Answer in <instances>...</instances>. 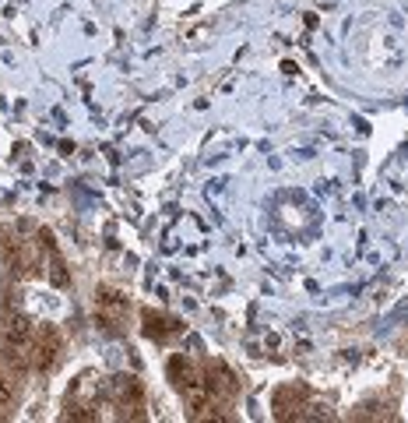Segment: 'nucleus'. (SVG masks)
<instances>
[{"instance_id":"obj_6","label":"nucleus","mask_w":408,"mask_h":423,"mask_svg":"<svg viewBox=\"0 0 408 423\" xmlns=\"http://www.w3.org/2000/svg\"><path fill=\"white\" fill-rule=\"evenodd\" d=\"M99 307H102V314H113V317H124L127 314V300L116 293V289H99Z\"/></svg>"},{"instance_id":"obj_1","label":"nucleus","mask_w":408,"mask_h":423,"mask_svg":"<svg viewBox=\"0 0 408 423\" xmlns=\"http://www.w3.org/2000/svg\"><path fill=\"white\" fill-rule=\"evenodd\" d=\"M208 370V378H204V385H208V392H211V399H232L236 395V378L225 370V363H208L204 367Z\"/></svg>"},{"instance_id":"obj_4","label":"nucleus","mask_w":408,"mask_h":423,"mask_svg":"<svg viewBox=\"0 0 408 423\" xmlns=\"http://www.w3.org/2000/svg\"><path fill=\"white\" fill-rule=\"evenodd\" d=\"M0 335H4V342H11V346H28V339H32V328H28V321L22 314H11L4 325H0Z\"/></svg>"},{"instance_id":"obj_2","label":"nucleus","mask_w":408,"mask_h":423,"mask_svg":"<svg viewBox=\"0 0 408 423\" xmlns=\"http://www.w3.org/2000/svg\"><path fill=\"white\" fill-rule=\"evenodd\" d=\"M32 353H35V370H49L56 363V353H60V335H56L53 328H42Z\"/></svg>"},{"instance_id":"obj_3","label":"nucleus","mask_w":408,"mask_h":423,"mask_svg":"<svg viewBox=\"0 0 408 423\" xmlns=\"http://www.w3.org/2000/svg\"><path fill=\"white\" fill-rule=\"evenodd\" d=\"M109 395L120 402V406H134V402L141 399V381H138L134 374H116V378L109 381Z\"/></svg>"},{"instance_id":"obj_7","label":"nucleus","mask_w":408,"mask_h":423,"mask_svg":"<svg viewBox=\"0 0 408 423\" xmlns=\"http://www.w3.org/2000/svg\"><path fill=\"white\" fill-rule=\"evenodd\" d=\"M49 282L53 286H67V269H64V261L60 257H56V250H53V261H49Z\"/></svg>"},{"instance_id":"obj_5","label":"nucleus","mask_w":408,"mask_h":423,"mask_svg":"<svg viewBox=\"0 0 408 423\" xmlns=\"http://www.w3.org/2000/svg\"><path fill=\"white\" fill-rule=\"evenodd\" d=\"M169 381L177 388H187L190 381H197V374H194V367H190L187 356H172L169 360Z\"/></svg>"},{"instance_id":"obj_8","label":"nucleus","mask_w":408,"mask_h":423,"mask_svg":"<svg viewBox=\"0 0 408 423\" xmlns=\"http://www.w3.org/2000/svg\"><path fill=\"white\" fill-rule=\"evenodd\" d=\"M15 402V381L0 370V406H11Z\"/></svg>"}]
</instances>
